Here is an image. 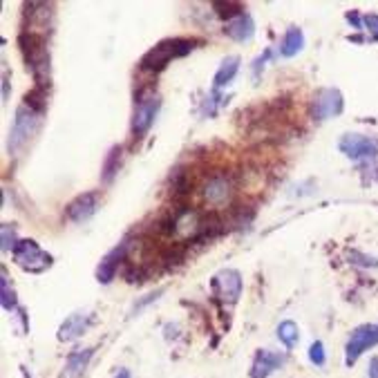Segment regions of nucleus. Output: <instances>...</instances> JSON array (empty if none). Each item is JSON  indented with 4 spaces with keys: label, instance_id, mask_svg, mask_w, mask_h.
I'll return each mask as SVG.
<instances>
[{
    "label": "nucleus",
    "instance_id": "11",
    "mask_svg": "<svg viewBox=\"0 0 378 378\" xmlns=\"http://www.w3.org/2000/svg\"><path fill=\"white\" fill-rule=\"evenodd\" d=\"M101 206V193L96 191H90L83 193L65 206V217H68L72 224H83L90 217H94V213Z\"/></svg>",
    "mask_w": 378,
    "mask_h": 378
},
{
    "label": "nucleus",
    "instance_id": "1",
    "mask_svg": "<svg viewBox=\"0 0 378 378\" xmlns=\"http://www.w3.org/2000/svg\"><path fill=\"white\" fill-rule=\"evenodd\" d=\"M197 40L195 38H166L150 47L139 61V70L148 74H159L161 70H166L168 65L175 59H184L195 49Z\"/></svg>",
    "mask_w": 378,
    "mask_h": 378
},
{
    "label": "nucleus",
    "instance_id": "26",
    "mask_svg": "<svg viewBox=\"0 0 378 378\" xmlns=\"http://www.w3.org/2000/svg\"><path fill=\"white\" fill-rule=\"evenodd\" d=\"M273 56V52L271 49H267L265 54L262 56H258L256 61H253V65H251V72H253V81H260V72H265V68H267V63H269V59Z\"/></svg>",
    "mask_w": 378,
    "mask_h": 378
},
{
    "label": "nucleus",
    "instance_id": "23",
    "mask_svg": "<svg viewBox=\"0 0 378 378\" xmlns=\"http://www.w3.org/2000/svg\"><path fill=\"white\" fill-rule=\"evenodd\" d=\"M349 262L360 269H378V258L365 256V253H360V251H349Z\"/></svg>",
    "mask_w": 378,
    "mask_h": 378
},
{
    "label": "nucleus",
    "instance_id": "16",
    "mask_svg": "<svg viewBox=\"0 0 378 378\" xmlns=\"http://www.w3.org/2000/svg\"><path fill=\"white\" fill-rule=\"evenodd\" d=\"M224 34L231 40H237V43H249V40L256 36V23H253V16L240 14L237 18L226 21Z\"/></svg>",
    "mask_w": 378,
    "mask_h": 378
},
{
    "label": "nucleus",
    "instance_id": "20",
    "mask_svg": "<svg viewBox=\"0 0 378 378\" xmlns=\"http://www.w3.org/2000/svg\"><path fill=\"white\" fill-rule=\"evenodd\" d=\"M121 161H123V148L121 146H114L112 150L105 154V161H103V168H101V179L105 184H110L117 172L121 168Z\"/></svg>",
    "mask_w": 378,
    "mask_h": 378
},
{
    "label": "nucleus",
    "instance_id": "8",
    "mask_svg": "<svg viewBox=\"0 0 378 378\" xmlns=\"http://www.w3.org/2000/svg\"><path fill=\"white\" fill-rule=\"evenodd\" d=\"M338 150L351 161L376 159L378 157V137H367L358 133H347L340 137Z\"/></svg>",
    "mask_w": 378,
    "mask_h": 378
},
{
    "label": "nucleus",
    "instance_id": "19",
    "mask_svg": "<svg viewBox=\"0 0 378 378\" xmlns=\"http://www.w3.org/2000/svg\"><path fill=\"white\" fill-rule=\"evenodd\" d=\"M305 49V34L298 27H289L284 31V36L280 40V56L282 59H293Z\"/></svg>",
    "mask_w": 378,
    "mask_h": 378
},
{
    "label": "nucleus",
    "instance_id": "12",
    "mask_svg": "<svg viewBox=\"0 0 378 378\" xmlns=\"http://www.w3.org/2000/svg\"><path fill=\"white\" fill-rule=\"evenodd\" d=\"M128 253H130V242L128 240H123L117 246V249H112L108 256L101 260V265H98V269H96L98 282H101V284H110L114 280V275L119 273V267L126 265Z\"/></svg>",
    "mask_w": 378,
    "mask_h": 378
},
{
    "label": "nucleus",
    "instance_id": "2",
    "mask_svg": "<svg viewBox=\"0 0 378 378\" xmlns=\"http://www.w3.org/2000/svg\"><path fill=\"white\" fill-rule=\"evenodd\" d=\"M18 45H21L25 65H27V70L31 72V77H34L36 85L49 87V68H52V65H49V49L45 43V36L23 31L18 36Z\"/></svg>",
    "mask_w": 378,
    "mask_h": 378
},
{
    "label": "nucleus",
    "instance_id": "10",
    "mask_svg": "<svg viewBox=\"0 0 378 378\" xmlns=\"http://www.w3.org/2000/svg\"><path fill=\"white\" fill-rule=\"evenodd\" d=\"M213 293L226 305H235L242 295V273L235 269H221L213 275Z\"/></svg>",
    "mask_w": 378,
    "mask_h": 378
},
{
    "label": "nucleus",
    "instance_id": "21",
    "mask_svg": "<svg viewBox=\"0 0 378 378\" xmlns=\"http://www.w3.org/2000/svg\"><path fill=\"white\" fill-rule=\"evenodd\" d=\"M278 340H280V345L286 351H291L295 345H298V340H300L298 325H295L293 320H282V323L278 325Z\"/></svg>",
    "mask_w": 378,
    "mask_h": 378
},
{
    "label": "nucleus",
    "instance_id": "13",
    "mask_svg": "<svg viewBox=\"0 0 378 378\" xmlns=\"http://www.w3.org/2000/svg\"><path fill=\"white\" fill-rule=\"evenodd\" d=\"M25 16L29 18V27L25 31H27V34L45 36V29L52 25V18H54V5L52 3H29V5H25Z\"/></svg>",
    "mask_w": 378,
    "mask_h": 378
},
{
    "label": "nucleus",
    "instance_id": "28",
    "mask_svg": "<svg viewBox=\"0 0 378 378\" xmlns=\"http://www.w3.org/2000/svg\"><path fill=\"white\" fill-rule=\"evenodd\" d=\"M163 295V289H157V291H152V293H148V295H144L141 300L137 302V305L133 307V314H139L141 309H146L148 305H152V302H157L159 298Z\"/></svg>",
    "mask_w": 378,
    "mask_h": 378
},
{
    "label": "nucleus",
    "instance_id": "6",
    "mask_svg": "<svg viewBox=\"0 0 378 378\" xmlns=\"http://www.w3.org/2000/svg\"><path fill=\"white\" fill-rule=\"evenodd\" d=\"M12 253L16 265L29 273H40V271L52 267V256L40 249L36 240H21Z\"/></svg>",
    "mask_w": 378,
    "mask_h": 378
},
{
    "label": "nucleus",
    "instance_id": "14",
    "mask_svg": "<svg viewBox=\"0 0 378 378\" xmlns=\"http://www.w3.org/2000/svg\"><path fill=\"white\" fill-rule=\"evenodd\" d=\"M90 325H92V316L87 311H74L72 316H68L59 327V340L61 342H74L83 336Z\"/></svg>",
    "mask_w": 378,
    "mask_h": 378
},
{
    "label": "nucleus",
    "instance_id": "24",
    "mask_svg": "<svg viewBox=\"0 0 378 378\" xmlns=\"http://www.w3.org/2000/svg\"><path fill=\"white\" fill-rule=\"evenodd\" d=\"M309 360L314 363L316 367H325L327 363V354H325V345L320 340H314L309 347Z\"/></svg>",
    "mask_w": 378,
    "mask_h": 378
},
{
    "label": "nucleus",
    "instance_id": "7",
    "mask_svg": "<svg viewBox=\"0 0 378 378\" xmlns=\"http://www.w3.org/2000/svg\"><path fill=\"white\" fill-rule=\"evenodd\" d=\"M378 345V325H360L351 332L347 345H345V365L351 367L358 363V358Z\"/></svg>",
    "mask_w": 378,
    "mask_h": 378
},
{
    "label": "nucleus",
    "instance_id": "4",
    "mask_svg": "<svg viewBox=\"0 0 378 378\" xmlns=\"http://www.w3.org/2000/svg\"><path fill=\"white\" fill-rule=\"evenodd\" d=\"M235 195V177L226 170H215L200 186V197L208 208H226Z\"/></svg>",
    "mask_w": 378,
    "mask_h": 378
},
{
    "label": "nucleus",
    "instance_id": "22",
    "mask_svg": "<svg viewBox=\"0 0 378 378\" xmlns=\"http://www.w3.org/2000/svg\"><path fill=\"white\" fill-rule=\"evenodd\" d=\"M0 286H3V309L12 314V311H16V307H18V302H16V291L10 282V278H7L5 269H3V282H0Z\"/></svg>",
    "mask_w": 378,
    "mask_h": 378
},
{
    "label": "nucleus",
    "instance_id": "18",
    "mask_svg": "<svg viewBox=\"0 0 378 378\" xmlns=\"http://www.w3.org/2000/svg\"><path fill=\"white\" fill-rule=\"evenodd\" d=\"M240 56H226L221 65L217 68L215 77H213V90H221L226 85L233 83V79L237 77V72H240Z\"/></svg>",
    "mask_w": 378,
    "mask_h": 378
},
{
    "label": "nucleus",
    "instance_id": "25",
    "mask_svg": "<svg viewBox=\"0 0 378 378\" xmlns=\"http://www.w3.org/2000/svg\"><path fill=\"white\" fill-rule=\"evenodd\" d=\"M3 251L7 253V251H14L16 249V244H18L21 240H16V228L14 226H10V224H3Z\"/></svg>",
    "mask_w": 378,
    "mask_h": 378
},
{
    "label": "nucleus",
    "instance_id": "3",
    "mask_svg": "<svg viewBox=\"0 0 378 378\" xmlns=\"http://www.w3.org/2000/svg\"><path fill=\"white\" fill-rule=\"evenodd\" d=\"M40 119H43V112L29 108V105H25V103L16 110L12 130H10V141H7L12 157H18L25 148L29 146V141L34 139V135L40 128Z\"/></svg>",
    "mask_w": 378,
    "mask_h": 378
},
{
    "label": "nucleus",
    "instance_id": "27",
    "mask_svg": "<svg viewBox=\"0 0 378 378\" xmlns=\"http://www.w3.org/2000/svg\"><path fill=\"white\" fill-rule=\"evenodd\" d=\"M363 29H367L369 34V40H378V14H365L363 16Z\"/></svg>",
    "mask_w": 378,
    "mask_h": 378
},
{
    "label": "nucleus",
    "instance_id": "30",
    "mask_svg": "<svg viewBox=\"0 0 378 378\" xmlns=\"http://www.w3.org/2000/svg\"><path fill=\"white\" fill-rule=\"evenodd\" d=\"M367 378H378V356H374L369 360V367H367Z\"/></svg>",
    "mask_w": 378,
    "mask_h": 378
},
{
    "label": "nucleus",
    "instance_id": "15",
    "mask_svg": "<svg viewBox=\"0 0 378 378\" xmlns=\"http://www.w3.org/2000/svg\"><path fill=\"white\" fill-rule=\"evenodd\" d=\"M284 365V356L278 351L260 349L251 365V378H269L273 372H278Z\"/></svg>",
    "mask_w": 378,
    "mask_h": 378
},
{
    "label": "nucleus",
    "instance_id": "5",
    "mask_svg": "<svg viewBox=\"0 0 378 378\" xmlns=\"http://www.w3.org/2000/svg\"><path fill=\"white\" fill-rule=\"evenodd\" d=\"M159 112V96L152 87L141 90L135 96V112H133V137L135 139H144L148 135V130L152 128L154 119H157Z\"/></svg>",
    "mask_w": 378,
    "mask_h": 378
},
{
    "label": "nucleus",
    "instance_id": "9",
    "mask_svg": "<svg viewBox=\"0 0 378 378\" xmlns=\"http://www.w3.org/2000/svg\"><path fill=\"white\" fill-rule=\"evenodd\" d=\"M342 108H345V101H342L340 90L323 87L314 94V98H311L309 112L316 121H327L332 117H338V114L342 112Z\"/></svg>",
    "mask_w": 378,
    "mask_h": 378
},
{
    "label": "nucleus",
    "instance_id": "29",
    "mask_svg": "<svg viewBox=\"0 0 378 378\" xmlns=\"http://www.w3.org/2000/svg\"><path fill=\"white\" fill-rule=\"evenodd\" d=\"M345 18H347L349 25H354V29H363V18L358 16V12H347Z\"/></svg>",
    "mask_w": 378,
    "mask_h": 378
},
{
    "label": "nucleus",
    "instance_id": "17",
    "mask_svg": "<svg viewBox=\"0 0 378 378\" xmlns=\"http://www.w3.org/2000/svg\"><path fill=\"white\" fill-rule=\"evenodd\" d=\"M94 356V349L92 347H85V349H77L72 351L65 360V367L61 372V378H83L85 369L90 365V360Z\"/></svg>",
    "mask_w": 378,
    "mask_h": 378
},
{
    "label": "nucleus",
    "instance_id": "31",
    "mask_svg": "<svg viewBox=\"0 0 378 378\" xmlns=\"http://www.w3.org/2000/svg\"><path fill=\"white\" fill-rule=\"evenodd\" d=\"M114 378H130V369H119L117 376H114Z\"/></svg>",
    "mask_w": 378,
    "mask_h": 378
}]
</instances>
